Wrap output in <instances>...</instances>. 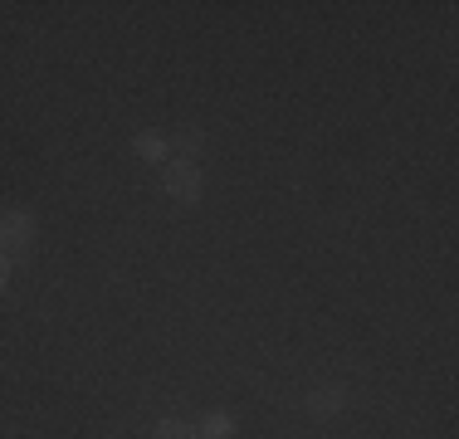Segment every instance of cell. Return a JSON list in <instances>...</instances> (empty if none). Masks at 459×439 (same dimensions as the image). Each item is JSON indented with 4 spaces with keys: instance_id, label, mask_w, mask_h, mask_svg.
Instances as JSON below:
<instances>
[{
    "instance_id": "obj_1",
    "label": "cell",
    "mask_w": 459,
    "mask_h": 439,
    "mask_svg": "<svg viewBox=\"0 0 459 439\" xmlns=\"http://www.w3.org/2000/svg\"><path fill=\"white\" fill-rule=\"evenodd\" d=\"M161 191H167L171 201H195V195H201V171H195V161H171V167L161 171Z\"/></svg>"
},
{
    "instance_id": "obj_5",
    "label": "cell",
    "mask_w": 459,
    "mask_h": 439,
    "mask_svg": "<svg viewBox=\"0 0 459 439\" xmlns=\"http://www.w3.org/2000/svg\"><path fill=\"white\" fill-rule=\"evenodd\" d=\"M133 147H137V157H147V161H161V157H167V142H161V137H152V132H142V137L133 142Z\"/></svg>"
},
{
    "instance_id": "obj_3",
    "label": "cell",
    "mask_w": 459,
    "mask_h": 439,
    "mask_svg": "<svg viewBox=\"0 0 459 439\" xmlns=\"http://www.w3.org/2000/svg\"><path fill=\"white\" fill-rule=\"evenodd\" d=\"M230 435H235V420L225 410H211L201 420V430H195V439H230Z\"/></svg>"
},
{
    "instance_id": "obj_2",
    "label": "cell",
    "mask_w": 459,
    "mask_h": 439,
    "mask_svg": "<svg viewBox=\"0 0 459 439\" xmlns=\"http://www.w3.org/2000/svg\"><path fill=\"white\" fill-rule=\"evenodd\" d=\"M35 239V220L25 211H0V254L5 249H25Z\"/></svg>"
},
{
    "instance_id": "obj_6",
    "label": "cell",
    "mask_w": 459,
    "mask_h": 439,
    "mask_svg": "<svg viewBox=\"0 0 459 439\" xmlns=\"http://www.w3.org/2000/svg\"><path fill=\"white\" fill-rule=\"evenodd\" d=\"M157 439H195V425H186V420H161V425H157Z\"/></svg>"
},
{
    "instance_id": "obj_8",
    "label": "cell",
    "mask_w": 459,
    "mask_h": 439,
    "mask_svg": "<svg viewBox=\"0 0 459 439\" xmlns=\"http://www.w3.org/2000/svg\"><path fill=\"white\" fill-rule=\"evenodd\" d=\"M5 283H10V263H5V254H0V293H5Z\"/></svg>"
},
{
    "instance_id": "obj_4",
    "label": "cell",
    "mask_w": 459,
    "mask_h": 439,
    "mask_svg": "<svg viewBox=\"0 0 459 439\" xmlns=\"http://www.w3.org/2000/svg\"><path fill=\"white\" fill-rule=\"evenodd\" d=\"M308 410H313V415H337V410H342V391H337V386L313 391V395H308Z\"/></svg>"
},
{
    "instance_id": "obj_7",
    "label": "cell",
    "mask_w": 459,
    "mask_h": 439,
    "mask_svg": "<svg viewBox=\"0 0 459 439\" xmlns=\"http://www.w3.org/2000/svg\"><path fill=\"white\" fill-rule=\"evenodd\" d=\"M171 147H177V161H191L195 151H201V132H181V137L171 142Z\"/></svg>"
}]
</instances>
